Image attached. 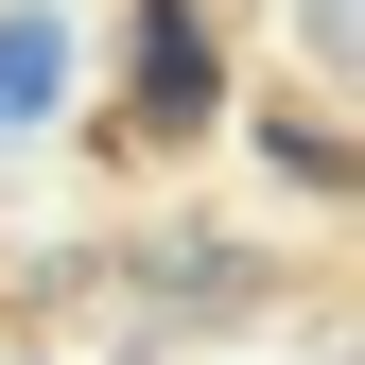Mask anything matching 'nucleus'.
<instances>
[{
	"label": "nucleus",
	"mask_w": 365,
	"mask_h": 365,
	"mask_svg": "<svg viewBox=\"0 0 365 365\" xmlns=\"http://www.w3.org/2000/svg\"><path fill=\"white\" fill-rule=\"evenodd\" d=\"M140 105H157V122H209V105H226V87H209V18H192V0H140Z\"/></svg>",
	"instance_id": "obj_1"
},
{
	"label": "nucleus",
	"mask_w": 365,
	"mask_h": 365,
	"mask_svg": "<svg viewBox=\"0 0 365 365\" xmlns=\"http://www.w3.org/2000/svg\"><path fill=\"white\" fill-rule=\"evenodd\" d=\"M53 87H70V35H53V18H0V140L53 122Z\"/></svg>",
	"instance_id": "obj_2"
}]
</instances>
